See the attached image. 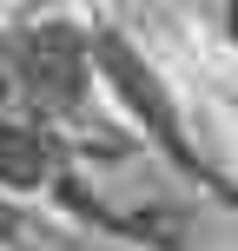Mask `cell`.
Segmentation results:
<instances>
[{
  "mask_svg": "<svg viewBox=\"0 0 238 251\" xmlns=\"http://www.w3.org/2000/svg\"><path fill=\"white\" fill-rule=\"evenodd\" d=\"M86 53H93V86H106L119 100V113L132 119V132L146 139L152 152H165L199 192H212L218 205H232L225 165L205 159V146H199V132H192L185 106H179L172 79L159 73V60H152L126 26H113V20H86ZM139 139H132V146H139Z\"/></svg>",
  "mask_w": 238,
  "mask_h": 251,
  "instance_id": "obj_1",
  "label": "cell"
},
{
  "mask_svg": "<svg viewBox=\"0 0 238 251\" xmlns=\"http://www.w3.org/2000/svg\"><path fill=\"white\" fill-rule=\"evenodd\" d=\"M33 205H13V199H0V251H33Z\"/></svg>",
  "mask_w": 238,
  "mask_h": 251,
  "instance_id": "obj_2",
  "label": "cell"
}]
</instances>
